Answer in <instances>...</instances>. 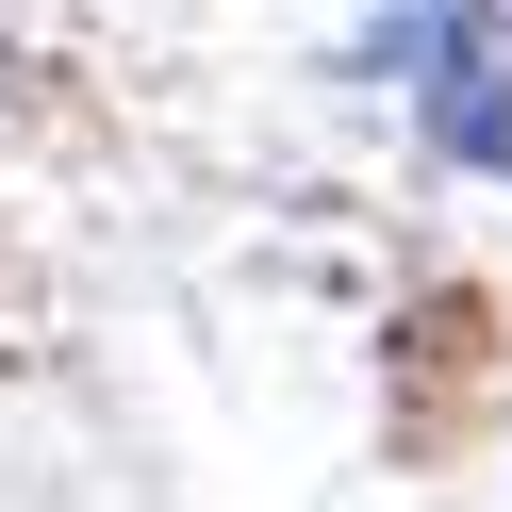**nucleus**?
Listing matches in <instances>:
<instances>
[{"instance_id": "f257e3e1", "label": "nucleus", "mask_w": 512, "mask_h": 512, "mask_svg": "<svg viewBox=\"0 0 512 512\" xmlns=\"http://www.w3.org/2000/svg\"><path fill=\"white\" fill-rule=\"evenodd\" d=\"M397 50H413V116H430V149L479 166V182H512V0H446L430 34H397Z\"/></svg>"}]
</instances>
